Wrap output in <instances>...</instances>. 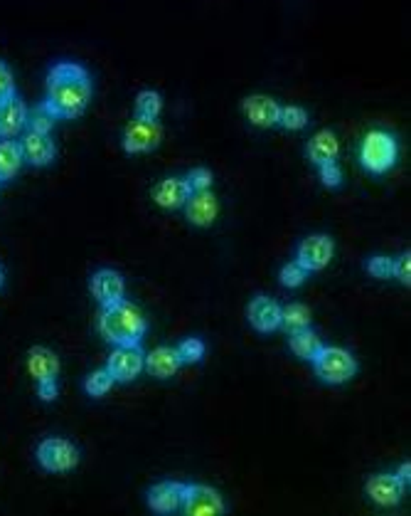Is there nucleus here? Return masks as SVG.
Instances as JSON below:
<instances>
[{
	"label": "nucleus",
	"instance_id": "obj_10",
	"mask_svg": "<svg viewBox=\"0 0 411 516\" xmlns=\"http://www.w3.org/2000/svg\"><path fill=\"white\" fill-rule=\"evenodd\" d=\"M20 151H23V159L26 163L35 168L50 166L52 161L57 159V146L52 142L50 133H35V132H23L20 133Z\"/></svg>",
	"mask_w": 411,
	"mask_h": 516
},
{
	"label": "nucleus",
	"instance_id": "obj_23",
	"mask_svg": "<svg viewBox=\"0 0 411 516\" xmlns=\"http://www.w3.org/2000/svg\"><path fill=\"white\" fill-rule=\"evenodd\" d=\"M288 349H291L293 356L303 358V361H313L315 353L323 349V342L321 336L308 326V329H301V332H293L288 336Z\"/></svg>",
	"mask_w": 411,
	"mask_h": 516
},
{
	"label": "nucleus",
	"instance_id": "obj_29",
	"mask_svg": "<svg viewBox=\"0 0 411 516\" xmlns=\"http://www.w3.org/2000/svg\"><path fill=\"white\" fill-rule=\"evenodd\" d=\"M279 279L286 290H298V287L308 279V272H305L303 267L298 265V262H288V265L281 267Z\"/></svg>",
	"mask_w": 411,
	"mask_h": 516
},
{
	"label": "nucleus",
	"instance_id": "obj_26",
	"mask_svg": "<svg viewBox=\"0 0 411 516\" xmlns=\"http://www.w3.org/2000/svg\"><path fill=\"white\" fill-rule=\"evenodd\" d=\"M57 124V117L52 114L50 109L45 107V101L37 104L33 111H27V129L26 132H35V133H52Z\"/></svg>",
	"mask_w": 411,
	"mask_h": 516
},
{
	"label": "nucleus",
	"instance_id": "obj_13",
	"mask_svg": "<svg viewBox=\"0 0 411 516\" xmlns=\"http://www.w3.org/2000/svg\"><path fill=\"white\" fill-rule=\"evenodd\" d=\"M150 195H153V200H156L163 210H180L185 208V203H188V198L192 195V191H190L185 178H180V175H168V178H163V181H158V184L153 185Z\"/></svg>",
	"mask_w": 411,
	"mask_h": 516
},
{
	"label": "nucleus",
	"instance_id": "obj_5",
	"mask_svg": "<svg viewBox=\"0 0 411 516\" xmlns=\"http://www.w3.org/2000/svg\"><path fill=\"white\" fill-rule=\"evenodd\" d=\"M37 462L42 469L55 472V475H65L72 472L79 465V450H77L75 442L65 440V437H45L37 445Z\"/></svg>",
	"mask_w": 411,
	"mask_h": 516
},
{
	"label": "nucleus",
	"instance_id": "obj_17",
	"mask_svg": "<svg viewBox=\"0 0 411 516\" xmlns=\"http://www.w3.org/2000/svg\"><path fill=\"white\" fill-rule=\"evenodd\" d=\"M220 213V203L210 191L192 193L185 203V216L195 227H210L217 220Z\"/></svg>",
	"mask_w": 411,
	"mask_h": 516
},
{
	"label": "nucleus",
	"instance_id": "obj_25",
	"mask_svg": "<svg viewBox=\"0 0 411 516\" xmlns=\"http://www.w3.org/2000/svg\"><path fill=\"white\" fill-rule=\"evenodd\" d=\"M163 111V97L156 92V90H143V92L136 97V107H133V114L139 119H158Z\"/></svg>",
	"mask_w": 411,
	"mask_h": 516
},
{
	"label": "nucleus",
	"instance_id": "obj_32",
	"mask_svg": "<svg viewBox=\"0 0 411 516\" xmlns=\"http://www.w3.org/2000/svg\"><path fill=\"white\" fill-rule=\"evenodd\" d=\"M392 277H395L399 284H411V255L409 252H402L399 258L392 259Z\"/></svg>",
	"mask_w": 411,
	"mask_h": 516
},
{
	"label": "nucleus",
	"instance_id": "obj_31",
	"mask_svg": "<svg viewBox=\"0 0 411 516\" xmlns=\"http://www.w3.org/2000/svg\"><path fill=\"white\" fill-rule=\"evenodd\" d=\"M185 181H188L190 191L202 193V191H210V188H212L214 175L210 168H192V171L185 175Z\"/></svg>",
	"mask_w": 411,
	"mask_h": 516
},
{
	"label": "nucleus",
	"instance_id": "obj_14",
	"mask_svg": "<svg viewBox=\"0 0 411 516\" xmlns=\"http://www.w3.org/2000/svg\"><path fill=\"white\" fill-rule=\"evenodd\" d=\"M27 104L17 94L0 101V139H17L27 129Z\"/></svg>",
	"mask_w": 411,
	"mask_h": 516
},
{
	"label": "nucleus",
	"instance_id": "obj_4",
	"mask_svg": "<svg viewBox=\"0 0 411 516\" xmlns=\"http://www.w3.org/2000/svg\"><path fill=\"white\" fill-rule=\"evenodd\" d=\"M396 156H399V146H396L392 133L375 129V132L365 136L360 149V161L365 171H370V174L375 175L386 174V171L395 168Z\"/></svg>",
	"mask_w": 411,
	"mask_h": 516
},
{
	"label": "nucleus",
	"instance_id": "obj_15",
	"mask_svg": "<svg viewBox=\"0 0 411 516\" xmlns=\"http://www.w3.org/2000/svg\"><path fill=\"white\" fill-rule=\"evenodd\" d=\"M367 497H370L377 507H396L399 501H402V494H404V487L396 482L395 475H372L367 479Z\"/></svg>",
	"mask_w": 411,
	"mask_h": 516
},
{
	"label": "nucleus",
	"instance_id": "obj_33",
	"mask_svg": "<svg viewBox=\"0 0 411 516\" xmlns=\"http://www.w3.org/2000/svg\"><path fill=\"white\" fill-rule=\"evenodd\" d=\"M318 174H321V184L325 188H340L343 185V171H340L335 161H328V163L318 166Z\"/></svg>",
	"mask_w": 411,
	"mask_h": 516
},
{
	"label": "nucleus",
	"instance_id": "obj_35",
	"mask_svg": "<svg viewBox=\"0 0 411 516\" xmlns=\"http://www.w3.org/2000/svg\"><path fill=\"white\" fill-rule=\"evenodd\" d=\"M13 94H17L15 90V79H13V72L10 67L0 59V101L10 100Z\"/></svg>",
	"mask_w": 411,
	"mask_h": 516
},
{
	"label": "nucleus",
	"instance_id": "obj_20",
	"mask_svg": "<svg viewBox=\"0 0 411 516\" xmlns=\"http://www.w3.org/2000/svg\"><path fill=\"white\" fill-rule=\"evenodd\" d=\"M182 482H160L149 491V507L158 514H170L182 507Z\"/></svg>",
	"mask_w": 411,
	"mask_h": 516
},
{
	"label": "nucleus",
	"instance_id": "obj_2",
	"mask_svg": "<svg viewBox=\"0 0 411 516\" xmlns=\"http://www.w3.org/2000/svg\"><path fill=\"white\" fill-rule=\"evenodd\" d=\"M99 333L111 346H140L146 336V317L131 301H116L101 307Z\"/></svg>",
	"mask_w": 411,
	"mask_h": 516
},
{
	"label": "nucleus",
	"instance_id": "obj_22",
	"mask_svg": "<svg viewBox=\"0 0 411 516\" xmlns=\"http://www.w3.org/2000/svg\"><path fill=\"white\" fill-rule=\"evenodd\" d=\"M23 166H26V159H23L20 143L15 139H0V184L13 181L23 171Z\"/></svg>",
	"mask_w": 411,
	"mask_h": 516
},
{
	"label": "nucleus",
	"instance_id": "obj_37",
	"mask_svg": "<svg viewBox=\"0 0 411 516\" xmlns=\"http://www.w3.org/2000/svg\"><path fill=\"white\" fill-rule=\"evenodd\" d=\"M395 477H396V482L402 484L404 490H406V487H409V479H411V465H409V462H402V465H399V469L395 472Z\"/></svg>",
	"mask_w": 411,
	"mask_h": 516
},
{
	"label": "nucleus",
	"instance_id": "obj_3",
	"mask_svg": "<svg viewBox=\"0 0 411 516\" xmlns=\"http://www.w3.org/2000/svg\"><path fill=\"white\" fill-rule=\"evenodd\" d=\"M311 363L315 375L328 385L350 384L357 375V358L347 349H340V346H323Z\"/></svg>",
	"mask_w": 411,
	"mask_h": 516
},
{
	"label": "nucleus",
	"instance_id": "obj_36",
	"mask_svg": "<svg viewBox=\"0 0 411 516\" xmlns=\"http://www.w3.org/2000/svg\"><path fill=\"white\" fill-rule=\"evenodd\" d=\"M37 398L42 403H52L57 398V381H45V384H37Z\"/></svg>",
	"mask_w": 411,
	"mask_h": 516
},
{
	"label": "nucleus",
	"instance_id": "obj_11",
	"mask_svg": "<svg viewBox=\"0 0 411 516\" xmlns=\"http://www.w3.org/2000/svg\"><path fill=\"white\" fill-rule=\"evenodd\" d=\"M89 290L101 307H108V304L126 300V282L116 269H99V272H94L89 279Z\"/></svg>",
	"mask_w": 411,
	"mask_h": 516
},
{
	"label": "nucleus",
	"instance_id": "obj_34",
	"mask_svg": "<svg viewBox=\"0 0 411 516\" xmlns=\"http://www.w3.org/2000/svg\"><path fill=\"white\" fill-rule=\"evenodd\" d=\"M367 272L377 279H386L392 277V258H385V255H375V258L367 259Z\"/></svg>",
	"mask_w": 411,
	"mask_h": 516
},
{
	"label": "nucleus",
	"instance_id": "obj_21",
	"mask_svg": "<svg viewBox=\"0 0 411 516\" xmlns=\"http://www.w3.org/2000/svg\"><path fill=\"white\" fill-rule=\"evenodd\" d=\"M305 153H308L311 163L323 166V163L337 159V153H340V142H337V136L330 132V129H323V132L315 133L311 142H308Z\"/></svg>",
	"mask_w": 411,
	"mask_h": 516
},
{
	"label": "nucleus",
	"instance_id": "obj_30",
	"mask_svg": "<svg viewBox=\"0 0 411 516\" xmlns=\"http://www.w3.org/2000/svg\"><path fill=\"white\" fill-rule=\"evenodd\" d=\"M205 342L202 339H185V342L178 346V353H180L182 363H200L205 358Z\"/></svg>",
	"mask_w": 411,
	"mask_h": 516
},
{
	"label": "nucleus",
	"instance_id": "obj_1",
	"mask_svg": "<svg viewBox=\"0 0 411 516\" xmlns=\"http://www.w3.org/2000/svg\"><path fill=\"white\" fill-rule=\"evenodd\" d=\"M94 84L79 62H57L47 75L45 107L57 119H79L89 109Z\"/></svg>",
	"mask_w": 411,
	"mask_h": 516
},
{
	"label": "nucleus",
	"instance_id": "obj_19",
	"mask_svg": "<svg viewBox=\"0 0 411 516\" xmlns=\"http://www.w3.org/2000/svg\"><path fill=\"white\" fill-rule=\"evenodd\" d=\"M27 371L35 378V384H45V381H57L59 375V358L55 351L45 349V346H35L27 351Z\"/></svg>",
	"mask_w": 411,
	"mask_h": 516
},
{
	"label": "nucleus",
	"instance_id": "obj_27",
	"mask_svg": "<svg viewBox=\"0 0 411 516\" xmlns=\"http://www.w3.org/2000/svg\"><path fill=\"white\" fill-rule=\"evenodd\" d=\"M279 126L281 129H286V132H301V129L308 126V111H305L303 107H296V104L281 107Z\"/></svg>",
	"mask_w": 411,
	"mask_h": 516
},
{
	"label": "nucleus",
	"instance_id": "obj_24",
	"mask_svg": "<svg viewBox=\"0 0 411 516\" xmlns=\"http://www.w3.org/2000/svg\"><path fill=\"white\" fill-rule=\"evenodd\" d=\"M311 309L305 307V304H288V307L281 309V329H286L288 333L293 332H301V329H308L311 326Z\"/></svg>",
	"mask_w": 411,
	"mask_h": 516
},
{
	"label": "nucleus",
	"instance_id": "obj_39",
	"mask_svg": "<svg viewBox=\"0 0 411 516\" xmlns=\"http://www.w3.org/2000/svg\"><path fill=\"white\" fill-rule=\"evenodd\" d=\"M0 185H3V184H0Z\"/></svg>",
	"mask_w": 411,
	"mask_h": 516
},
{
	"label": "nucleus",
	"instance_id": "obj_12",
	"mask_svg": "<svg viewBox=\"0 0 411 516\" xmlns=\"http://www.w3.org/2000/svg\"><path fill=\"white\" fill-rule=\"evenodd\" d=\"M241 111L249 119V124L259 126V129H273L279 126L281 104L266 94H252L241 101Z\"/></svg>",
	"mask_w": 411,
	"mask_h": 516
},
{
	"label": "nucleus",
	"instance_id": "obj_6",
	"mask_svg": "<svg viewBox=\"0 0 411 516\" xmlns=\"http://www.w3.org/2000/svg\"><path fill=\"white\" fill-rule=\"evenodd\" d=\"M163 142V126L158 124V119H139L133 117V121L124 129V151L131 156L139 153H150L156 151Z\"/></svg>",
	"mask_w": 411,
	"mask_h": 516
},
{
	"label": "nucleus",
	"instance_id": "obj_18",
	"mask_svg": "<svg viewBox=\"0 0 411 516\" xmlns=\"http://www.w3.org/2000/svg\"><path fill=\"white\" fill-rule=\"evenodd\" d=\"M182 361L178 349L173 346H158L146 356V363H143V371H149L153 378L158 381H165V378H173L178 371H180Z\"/></svg>",
	"mask_w": 411,
	"mask_h": 516
},
{
	"label": "nucleus",
	"instance_id": "obj_28",
	"mask_svg": "<svg viewBox=\"0 0 411 516\" xmlns=\"http://www.w3.org/2000/svg\"><path fill=\"white\" fill-rule=\"evenodd\" d=\"M111 385H114V378L108 374L107 368H99V371H94V374L87 375V381H84V391L89 393L91 398H101V395H107L111 391Z\"/></svg>",
	"mask_w": 411,
	"mask_h": 516
},
{
	"label": "nucleus",
	"instance_id": "obj_38",
	"mask_svg": "<svg viewBox=\"0 0 411 516\" xmlns=\"http://www.w3.org/2000/svg\"><path fill=\"white\" fill-rule=\"evenodd\" d=\"M3 282H5V272H3V267H0V287H3Z\"/></svg>",
	"mask_w": 411,
	"mask_h": 516
},
{
	"label": "nucleus",
	"instance_id": "obj_8",
	"mask_svg": "<svg viewBox=\"0 0 411 516\" xmlns=\"http://www.w3.org/2000/svg\"><path fill=\"white\" fill-rule=\"evenodd\" d=\"M146 353L140 346H116L107 358V371L114 378V384H131L143 374Z\"/></svg>",
	"mask_w": 411,
	"mask_h": 516
},
{
	"label": "nucleus",
	"instance_id": "obj_7",
	"mask_svg": "<svg viewBox=\"0 0 411 516\" xmlns=\"http://www.w3.org/2000/svg\"><path fill=\"white\" fill-rule=\"evenodd\" d=\"M190 516H217L227 511L224 497L205 484H185L182 491V507Z\"/></svg>",
	"mask_w": 411,
	"mask_h": 516
},
{
	"label": "nucleus",
	"instance_id": "obj_16",
	"mask_svg": "<svg viewBox=\"0 0 411 516\" xmlns=\"http://www.w3.org/2000/svg\"><path fill=\"white\" fill-rule=\"evenodd\" d=\"M249 324L262 333L276 332L281 329V307L272 297H256L249 304Z\"/></svg>",
	"mask_w": 411,
	"mask_h": 516
},
{
	"label": "nucleus",
	"instance_id": "obj_9",
	"mask_svg": "<svg viewBox=\"0 0 411 516\" xmlns=\"http://www.w3.org/2000/svg\"><path fill=\"white\" fill-rule=\"evenodd\" d=\"M335 255V242L330 235H308L296 250V262L303 267L305 272H321L330 265Z\"/></svg>",
	"mask_w": 411,
	"mask_h": 516
}]
</instances>
